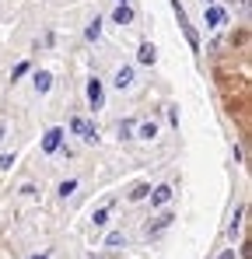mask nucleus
I'll use <instances>...</instances> for the list:
<instances>
[{
	"instance_id": "nucleus-24",
	"label": "nucleus",
	"mask_w": 252,
	"mask_h": 259,
	"mask_svg": "<svg viewBox=\"0 0 252 259\" xmlns=\"http://www.w3.org/2000/svg\"><path fill=\"white\" fill-rule=\"evenodd\" d=\"M4 133H7V126H4V123H0V140H4Z\"/></svg>"
},
{
	"instance_id": "nucleus-21",
	"label": "nucleus",
	"mask_w": 252,
	"mask_h": 259,
	"mask_svg": "<svg viewBox=\"0 0 252 259\" xmlns=\"http://www.w3.org/2000/svg\"><path fill=\"white\" fill-rule=\"evenodd\" d=\"M11 165H14V154H0V168H4V172H7V168H11Z\"/></svg>"
},
{
	"instance_id": "nucleus-26",
	"label": "nucleus",
	"mask_w": 252,
	"mask_h": 259,
	"mask_svg": "<svg viewBox=\"0 0 252 259\" xmlns=\"http://www.w3.org/2000/svg\"><path fill=\"white\" fill-rule=\"evenodd\" d=\"M119 4H130V0H119Z\"/></svg>"
},
{
	"instance_id": "nucleus-9",
	"label": "nucleus",
	"mask_w": 252,
	"mask_h": 259,
	"mask_svg": "<svg viewBox=\"0 0 252 259\" xmlns=\"http://www.w3.org/2000/svg\"><path fill=\"white\" fill-rule=\"evenodd\" d=\"M32 84H35V91H39V95H46V91L53 88V77H49V70H39V74L32 77Z\"/></svg>"
},
{
	"instance_id": "nucleus-13",
	"label": "nucleus",
	"mask_w": 252,
	"mask_h": 259,
	"mask_svg": "<svg viewBox=\"0 0 252 259\" xmlns=\"http://www.w3.org/2000/svg\"><path fill=\"white\" fill-rule=\"evenodd\" d=\"M147 196H151V186H147V182L133 186V193H130V200H133V203H140V200H147Z\"/></svg>"
},
{
	"instance_id": "nucleus-7",
	"label": "nucleus",
	"mask_w": 252,
	"mask_h": 259,
	"mask_svg": "<svg viewBox=\"0 0 252 259\" xmlns=\"http://www.w3.org/2000/svg\"><path fill=\"white\" fill-rule=\"evenodd\" d=\"M168 200H172V186H158V189H151V207H165Z\"/></svg>"
},
{
	"instance_id": "nucleus-2",
	"label": "nucleus",
	"mask_w": 252,
	"mask_h": 259,
	"mask_svg": "<svg viewBox=\"0 0 252 259\" xmlns=\"http://www.w3.org/2000/svg\"><path fill=\"white\" fill-rule=\"evenodd\" d=\"M88 105H91L95 112L105 105V88H102V81H98V77H91V81H88Z\"/></svg>"
},
{
	"instance_id": "nucleus-25",
	"label": "nucleus",
	"mask_w": 252,
	"mask_h": 259,
	"mask_svg": "<svg viewBox=\"0 0 252 259\" xmlns=\"http://www.w3.org/2000/svg\"><path fill=\"white\" fill-rule=\"evenodd\" d=\"M210 4H214V0H203V7H210Z\"/></svg>"
},
{
	"instance_id": "nucleus-14",
	"label": "nucleus",
	"mask_w": 252,
	"mask_h": 259,
	"mask_svg": "<svg viewBox=\"0 0 252 259\" xmlns=\"http://www.w3.org/2000/svg\"><path fill=\"white\" fill-rule=\"evenodd\" d=\"M242 214H245V207H238V210H235L231 224H228V238H235V235H238V228H242Z\"/></svg>"
},
{
	"instance_id": "nucleus-8",
	"label": "nucleus",
	"mask_w": 252,
	"mask_h": 259,
	"mask_svg": "<svg viewBox=\"0 0 252 259\" xmlns=\"http://www.w3.org/2000/svg\"><path fill=\"white\" fill-rule=\"evenodd\" d=\"M112 21H116V25H133V11H130V4H119V7L112 11Z\"/></svg>"
},
{
	"instance_id": "nucleus-4",
	"label": "nucleus",
	"mask_w": 252,
	"mask_h": 259,
	"mask_svg": "<svg viewBox=\"0 0 252 259\" xmlns=\"http://www.w3.org/2000/svg\"><path fill=\"white\" fill-rule=\"evenodd\" d=\"M203 14H207V28H221V25L228 21L224 7H217V4H210V7H203Z\"/></svg>"
},
{
	"instance_id": "nucleus-10",
	"label": "nucleus",
	"mask_w": 252,
	"mask_h": 259,
	"mask_svg": "<svg viewBox=\"0 0 252 259\" xmlns=\"http://www.w3.org/2000/svg\"><path fill=\"white\" fill-rule=\"evenodd\" d=\"M109 210H112V203H105V207H98V210L91 214V224H95V228H105V224H109Z\"/></svg>"
},
{
	"instance_id": "nucleus-5",
	"label": "nucleus",
	"mask_w": 252,
	"mask_h": 259,
	"mask_svg": "<svg viewBox=\"0 0 252 259\" xmlns=\"http://www.w3.org/2000/svg\"><path fill=\"white\" fill-rule=\"evenodd\" d=\"M112 84L119 88V91H130L133 88V67H119L116 77H112Z\"/></svg>"
},
{
	"instance_id": "nucleus-19",
	"label": "nucleus",
	"mask_w": 252,
	"mask_h": 259,
	"mask_svg": "<svg viewBox=\"0 0 252 259\" xmlns=\"http://www.w3.org/2000/svg\"><path fill=\"white\" fill-rule=\"evenodd\" d=\"M182 32H186V39H189V46H193V49H200V35H196V28H193V25H186Z\"/></svg>"
},
{
	"instance_id": "nucleus-12",
	"label": "nucleus",
	"mask_w": 252,
	"mask_h": 259,
	"mask_svg": "<svg viewBox=\"0 0 252 259\" xmlns=\"http://www.w3.org/2000/svg\"><path fill=\"white\" fill-rule=\"evenodd\" d=\"M137 137H140V140H154V137H158V126H154V123H140V126H137Z\"/></svg>"
},
{
	"instance_id": "nucleus-23",
	"label": "nucleus",
	"mask_w": 252,
	"mask_h": 259,
	"mask_svg": "<svg viewBox=\"0 0 252 259\" xmlns=\"http://www.w3.org/2000/svg\"><path fill=\"white\" fill-rule=\"evenodd\" d=\"M28 259H49V249H46V252H39V256H28Z\"/></svg>"
},
{
	"instance_id": "nucleus-1",
	"label": "nucleus",
	"mask_w": 252,
	"mask_h": 259,
	"mask_svg": "<svg viewBox=\"0 0 252 259\" xmlns=\"http://www.w3.org/2000/svg\"><path fill=\"white\" fill-rule=\"evenodd\" d=\"M70 130H74V133L81 137L84 144H98V130L91 126V123H88L84 116H74V119H70Z\"/></svg>"
},
{
	"instance_id": "nucleus-17",
	"label": "nucleus",
	"mask_w": 252,
	"mask_h": 259,
	"mask_svg": "<svg viewBox=\"0 0 252 259\" xmlns=\"http://www.w3.org/2000/svg\"><path fill=\"white\" fill-rule=\"evenodd\" d=\"M84 35H88V39H91V42H95V39H98V35H102V21H98V18H95V21H91V25H88V28H84Z\"/></svg>"
},
{
	"instance_id": "nucleus-3",
	"label": "nucleus",
	"mask_w": 252,
	"mask_h": 259,
	"mask_svg": "<svg viewBox=\"0 0 252 259\" xmlns=\"http://www.w3.org/2000/svg\"><path fill=\"white\" fill-rule=\"evenodd\" d=\"M60 147H63V130H60V126L46 130V137H42V151L53 154V151H60Z\"/></svg>"
},
{
	"instance_id": "nucleus-16",
	"label": "nucleus",
	"mask_w": 252,
	"mask_h": 259,
	"mask_svg": "<svg viewBox=\"0 0 252 259\" xmlns=\"http://www.w3.org/2000/svg\"><path fill=\"white\" fill-rule=\"evenodd\" d=\"M116 130H119V137H123V140H130V137H133V130H137V123H133V119H123Z\"/></svg>"
},
{
	"instance_id": "nucleus-11",
	"label": "nucleus",
	"mask_w": 252,
	"mask_h": 259,
	"mask_svg": "<svg viewBox=\"0 0 252 259\" xmlns=\"http://www.w3.org/2000/svg\"><path fill=\"white\" fill-rule=\"evenodd\" d=\"M172 221H175L172 214H161L158 221H154V224H147V235H158V231H165V228L172 224Z\"/></svg>"
},
{
	"instance_id": "nucleus-22",
	"label": "nucleus",
	"mask_w": 252,
	"mask_h": 259,
	"mask_svg": "<svg viewBox=\"0 0 252 259\" xmlns=\"http://www.w3.org/2000/svg\"><path fill=\"white\" fill-rule=\"evenodd\" d=\"M221 259H235V249H228V252H221Z\"/></svg>"
},
{
	"instance_id": "nucleus-18",
	"label": "nucleus",
	"mask_w": 252,
	"mask_h": 259,
	"mask_svg": "<svg viewBox=\"0 0 252 259\" xmlns=\"http://www.w3.org/2000/svg\"><path fill=\"white\" fill-rule=\"evenodd\" d=\"M74 189H77V179H67V182H60V189H56V193H60V196L67 200V196H70Z\"/></svg>"
},
{
	"instance_id": "nucleus-15",
	"label": "nucleus",
	"mask_w": 252,
	"mask_h": 259,
	"mask_svg": "<svg viewBox=\"0 0 252 259\" xmlns=\"http://www.w3.org/2000/svg\"><path fill=\"white\" fill-rule=\"evenodd\" d=\"M119 245H126V235L123 231H112V235L105 238V249H119Z\"/></svg>"
},
{
	"instance_id": "nucleus-20",
	"label": "nucleus",
	"mask_w": 252,
	"mask_h": 259,
	"mask_svg": "<svg viewBox=\"0 0 252 259\" xmlns=\"http://www.w3.org/2000/svg\"><path fill=\"white\" fill-rule=\"evenodd\" d=\"M28 74V63H18L14 70H11V81H18V77H25Z\"/></svg>"
},
{
	"instance_id": "nucleus-6",
	"label": "nucleus",
	"mask_w": 252,
	"mask_h": 259,
	"mask_svg": "<svg viewBox=\"0 0 252 259\" xmlns=\"http://www.w3.org/2000/svg\"><path fill=\"white\" fill-rule=\"evenodd\" d=\"M154 60H158V49H154L151 42H140V49H137V63H144V67H151Z\"/></svg>"
}]
</instances>
